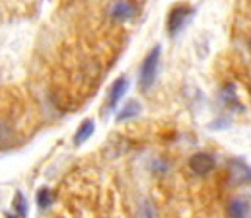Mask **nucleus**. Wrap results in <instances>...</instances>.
Here are the masks:
<instances>
[{
	"instance_id": "obj_11",
	"label": "nucleus",
	"mask_w": 251,
	"mask_h": 218,
	"mask_svg": "<svg viewBox=\"0 0 251 218\" xmlns=\"http://www.w3.org/2000/svg\"><path fill=\"white\" fill-rule=\"evenodd\" d=\"M49 203H51L49 191H47V189H41V191H39V205H41V207H47Z\"/></svg>"
},
{
	"instance_id": "obj_7",
	"label": "nucleus",
	"mask_w": 251,
	"mask_h": 218,
	"mask_svg": "<svg viewBox=\"0 0 251 218\" xmlns=\"http://www.w3.org/2000/svg\"><path fill=\"white\" fill-rule=\"evenodd\" d=\"M92 131H94V121H84L82 127H80V131H78L76 137H74V143H76V145H82V143L92 135Z\"/></svg>"
},
{
	"instance_id": "obj_6",
	"label": "nucleus",
	"mask_w": 251,
	"mask_h": 218,
	"mask_svg": "<svg viewBox=\"0 0 251 218\" xmlns=\"http://www.w3.org/2000/svg\"><path fill=\"white\" fill-rule=\"evenodd\" d=\"M125 90H126V78H119L117 82H115V86L111 88V105H115L119 99H121V96L125 94Z\"/></svg>"
},
{
	"instance_id": "obj_3",
	"label": "nucleus",
	"mask_w": 251,
	"mask_h": 218,
	"mask_svg": "<svg viewBox=\"0 0 251 218\" xmlns=\"http://www.w3.org/2000/svg\"><path fill=\"white\" fill-rule=\"evenodd\" d=\"M134 12H136V6L132 2H115L111 6V14L115 18H119V20H125L128 16H132Z\"/></svg>"
},
{
	"instance_id": "obj_2",
	"label": "nucleus",
	"mask_w": 251,
	"mask_h": 218,
	"mask_svg": "<svg viewBox=\"0 0 251 218\" xmlns=\"http://www.w3.org/2000/svg\"><path fill=\"white\" fill-rule=\"evenodd\" d=\"M189 168H191V171L197 173V175H206V173L212 171L214 160H212L208 154H197V156H193V158L189 160Z\"/></svg>"
},
{
	"instance_id": "obj_10",
	"label": "nucleus",
	"mask_w": 251,
	"mask_h": 218,
	"mask_svg": "<svg viewBox=\"0 0 251 218\" xmlns=\"http://www.w3.org/2000/svg\"><path fill=\"white\" fill-rule=\"evenodd\" d=\"M138 111V103H134V101H130L128 105H126L125 109H123V113L119 115V119H125V117H130V115H134Z\"/></svg>"
},
{
	"instance_id": "obj_1",
	"label": "nucleus",
	"mask_w": 251,
	"mask_h": 218,
	"mask_svg": "<svg viewBox=\"0 0 251 218\" xmlns=\"http://www.w3.org/2000/svg\"><path fill=\"white\" fill-rule=\"evenodd\" d=\"M158 57H160V51H158V49H154V51L144 59L142 69H140V84H142V88H150V84L154 82Z\"/></svg>"
},
{
	"instance_id": "obj_8",
	"label": "nucleus",
	"mask_w": 251,
	"mask_h": 218,
	"mask_svg": "<svg viewBox=\"0 0 251 218\" xmlns=\"http://www.w3.org/2000/svg\"><path fill=\"white\" fill-rule=\"evenodd\" d=\"M14 207H16V218H25L27 207H25V199H24V195H22V193H18V195H16Z\"/></svg>"
},
{
	"instance_id": "obj_9",
	"label": "nucleus",
	"mask_w": 251,
	"mask_h": 218,
	"mask_svg": "<svg viewBox=\"0 0 251 218\" xmlns=\"http://www.w3.org/2000/svg\"><path fill=\"white\" fill-rule=\"evenodd\" d=\"M10 139H12V131H10V127H8L4 121H0V145L10 143Z\"/></svg>"
},
{
	"instance_id": "obj_4",
	"label": "nucleus",
	"mask_w": 251,
	"mask_h": 218,
	"mask_svg": "<svg viewBox=\"0 0 251 218\" xmlns=\"http://www.w3.org/2000/svg\"><path fill=\"white\" fill-rule=\"evenodd\" d=\"M230 213H232L234 218H246L248 213H250V203H248L246 199H234Z\"/></svg>"
},
{
	"instance_id": "obj_5",
	"label": "nucleus",
	"mask_w": 251,
	"mask_h": 218,
	"mask_svg": "<svg viewBox=\"0 0 251 218\" xmlns=\"http://www.w3.org/2000/svg\"><path fill=\"white\" fill-rule=\"evenodd\" d=\"M187 16V10L185 8H176L170 16V31H177L179 25L183 24V18Z\"/></svg>"
}]
</instances>
